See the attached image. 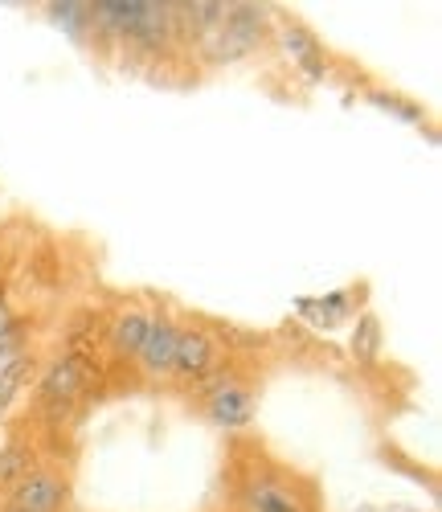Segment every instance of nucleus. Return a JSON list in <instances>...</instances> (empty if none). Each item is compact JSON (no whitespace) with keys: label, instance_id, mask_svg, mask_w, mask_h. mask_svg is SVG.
<instances>
[{"label":"nucleus","instance_id":"obj_6","mask_svg":"<svg viewBox=\"0 0 442 512\" xmlns=\"http://www.w3.org/2000/svg\"><path fill=\"white\" fill-rule=\"evenodd\" d=\"M213 361V340L201 328H181L176 332V353H172V373L181 377H201Z\"/></svg>","mask_w":442,"mask_h":512},{"label":"nucleus","instance_id":"obj_2","mask_svg":"<svg viewBox=\"0 0 442 512\" xmlns=\"http://www.w3.org/2000/svg\"><path fill=\"white\" fill-rule=\"evenodd\" d=\"M205 414H209L213 426H221V431H242V426L254 418V394L226 377V381H217V386L209 390Z\"/></svg>","mask_w":442,"mask_h":512},{"label":"nucleus","instance_id":"obj_1","mask_svg":"<svg viewBox=\"0 0 442 512\" xmlns=\"http://www.w3.org/2000/svg\"><path fill=\"white\" fill-rule=\"evenodd\" d=\"M86 17L115 37L140 41V46H164L172 5H156V0H99V5H86Z\"/></svg>","mask_w":442,"mask_h":512},{"label":"nucleus","instance_id":"obj_13","mask_svg":"<svg viewBox=\"0 0 442 512\" xmlns=\"http://www.w3.org/2000/svg\"><path fill=\"white\" fill-rule=\"evenodd\" d=\"M352 353L357 357H373L377 353V320L373 316H361V332L352 340Z\"/></svg>","mask_w":442,"mask_h":512},{"label":"nucleus","instance_id":"obj_11","mask_svg":"<svg viewBox=\"0 0 442 512\" xmlns=\"http://www.w3.org/2000/svg\"><path fill=\"white\" fill-rule=\"evenodd\" d=\"M25 373H33L29 353H25V357H17L5 373H0V414H5V410L17 402V394H21V386H25Z\"/></svg>","mask_w":442,"mask_h":512},{"label":"nucleus","instance_id":"obj_4","mask_svg":"<svg viewBox=\"0 0 442 512\" xmlns=\"http://www.w3.org/2000/svg\"><path fill=\"white\" fill-rule=\"evenodd\" d=\"M86 386V361L82 357H58L41 373V398L50 406H70V398Z\"/></svg>","mask_w":442,"mask_h":512},{"label":"nucleus","instance_id":"obj_8","mask_svg":"<svg viewBox=\"0 0 442 512\" xmlns=\"http://www.w3.org/2000/svg\"><path fill=\"white\" fill-rule=\"evenodd\" d=\"M283 46H287V54L299 62V70H303L307 78H312V82H316V78H324L328 62H324V50L316 46V37H312V33H303V29H295V25H291V29L283 33Z\"/></svg>","mask_w":442,"mask_h":512},{"label":"nucleus","instance_id":"obj_9","mask_svg":"<svg viewBox=\"0 0 442 512\" xmlns=\"http://www.w3.org/2000/svg\"><path fill=\"white\" fill-rule=\"evenodd\" d=\"M148 324H152V316H144V312L119 316L115 328H111V349H115L119 357H140L144 340H148Z\"/></svg>","mask_w":442,"mask_h":512},{"label":"nucleus","instance_id":"obj_3","mask_svg":"<svg viewBox=\"0 0 442 512\" xmlns=\"http://www.w3.org/2000/svg\"><path fill=\"white\" fill-rule=\"evenodd\" d=\"M66 500V484L46 472V467H33V472L13 488L9 496V512H58Z\"/></svg>","mask_w":442,"mask_h":512},{"label":"nucleus","instance_id":"obj_15","mask_svg":"<svg viewBox=\"0 0 442 512\" xmlns=\"http://www.w3.org/2000/svg\"><path fill=\"white\" fill-rule=\"evenodd\" d=\"M9 328H17V316H13V308L5 300H0V336H5Z\"/></svg>","mask_w":442,"mask_h":512},{"label":"nucleus","instance_id":"obj_12","mask_svg":"<svg viewBox=\"0 0 442 512\" xmlns=\"http://www.w3.org/2000/svg\"><path fill=\"white\" fill-rule=\"evenodd\" d=\"M17 357H25V328H21V324L0 336V373H5Z\"/></svg>","mask_w":442,"mask_h":512},{"label":"nucleus","instance_id":"obj_7","mask_svg":"<svg viewBox=\"0 0 442 512\" xmlns=\"http://www.w3.org/2000/svg\"><path fill=\"white\" fill-rule=\"evenodd\" d=\"M246 512H303V504L279 480H254L246 488Z\"/></svg>","mask_w":442,"mask_h":512},{"label":"nucleus","instance_id":"obj_14","mask_svg":"<svg viewBox=\"0 0 442 512\" xmlns=\"http://www.w3.org/2000/svg\"><path fill=\"white\" fill-rule=\"evenodd\" d=\"M373 103H377V107H393V115L422 119V111H418V107H410V103H397V99H389V95H373Z\"/></svg>","mask_w":442,"mask_h":512},{"label":"nucleus","instance_id":"obj_10","mask_svg":"<svg viewBox=\"0 0 442 512\" xmlns=\"http://www.w3.org/2000/svg\"><path fill=\"white\" fill-rule=\"evenodd\" d=\"M33 472V451L25 443H9L0 451V488H17Z\"/></svg>","mask_w":442,"mask_h":512},{"label":"nucleus","instance_id":"obj_5","mask_svg":"<svg viewBox=\"0 0 442 512\" xmlns=\"http://www.w3.org/2000/svg\"><path fill=\"white\" fill-rule=\"evenodd\" d=\"M176 332H181V328H176L168 316H156V320L148 324V340H144V349H140V365H144V373H152V377L172 373Z\"/></svg>","mask_w":442,"mask_h":512}]
</instances>
